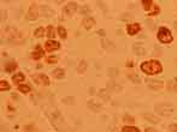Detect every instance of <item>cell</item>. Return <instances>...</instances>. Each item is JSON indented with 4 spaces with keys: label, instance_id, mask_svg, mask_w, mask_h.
<instances>
[{
    "label": "cell",
    "instance_id": "cell-1",
    "mask_svg": "<svg viewBox=\"0 0 177 132\" xmlns=\"http://www.w3.org/2000/svg\"><path fill=\"white\" fill-rule=\"evenodd\" d=\"M141 70L146 74H158L163 71L162 64L157 60H148L142 62L141 65Z\"/></svg>",
    "mask_w": 177,
    "mask_h": 132
},
{
    "label": "cell",
    "instance_id": "cell-2",
    "mask_svg": "<svg viewBox=\"0 0 177 132\" xmlns=\"http://www.w3.org/2000/svg\"><path fill=\"white\" fill-rule=\"evenodd\" d=\"M155 112H158L160 115H169L174 112V107L170 103H158L154 107Z\"/></svg>",
    "mask_w": 177,
    "mask_h": 132
},
{
    "label": "cell",
    "instance_id": "cell-3",
    "mask_svg": "<svg viewBox=\"0 0 177 132\" xmlns=\"http://www.w3.org/2000/svg\"><path fill=\"white\" fill-rule=\"evenodd\" d=\"M158 39L159 41H162L163 43H169L172 41V35L170 32V30L167 28H160L159 31H158Z\"/></svg>",
    "mask_w": 177,
    "mask_h": 132
},
{
    "label": "cell",
    "instance_id": "cell-4",
    "mask_svg": "<svg viewBox=\"0 0 177 132\" xmlns=\"http://www.w3.org/2000/svg\"><path fill=\"white\" fill-rule=\"evenodd\" d=\"M50 118H51L52 124H53V126L55 129H58V130L62 129V126L64 125V119H63V117L60 115V113L58 111H54L52 114H50Z\"/></svg>",
    "mask_w": 177,
    "mask_h": 132
},
{
    "label": "cell",
    "instance_id": "cell-5",
    "mask_svg": "<svg viewBox=\"0 0 177 132\" xmlns=\"http://www.w3.org/2000/svg\"><path fill=\"white\" fill-rule=\"evenodd\" d=\"M5 35H6V37H7L9 40H11V41H14V42L21 41V34L14 29V28H12V27H10V28H7V29L5 30Z\"/></svg>",
    "mask_w": 177,
    "mask_h": 132
},
{
    "label": "cell",
    "instance_id": "cell-6",
    "mask_svg": "<svg viewBox=\"0 0 177 132\" xmlns=\"http://www.w3.org/2000/svg\"><path fill=\"white\" fill-rule=\"evenodd\" d=\"M39 16L38 12V7H36V4H31V6L29 7V11L27 12V19L29 21H35Z\"/></svg>",
    "mask_w": 177,
    "mask_h": 132
},
{
    "label": "cell",
    "instance_id": "cell-7",
    "mask_svg": "<svg viewBox=\"0 0 177 132\" xmlns=\"http://www.w3.org/2000/svg\"><path fill=\"white\" fill-rule=\"evenodd\" d=\"M34 81L36 82V83H39V84H45V85H48L50 84V79H48V77L46 76V74H35L34 77Z\"/></svg>",
    "mask_w": 177,
    "mask_h": 132
},
{
    "label": "cell",
    "instance_id": "cell-8",
    "mask_svg": "<svg viewBox=\"0 0 177 132\" xmlns=\"http://www.w3.org/2000/svg\"><path fill=\"white\" fill-rule=\"evenodd\" d=\"M59 47H60L59 42H57L54 40H48V41L46 42V44H45V48H46V51H48V52L57 51V49H59Z\"/></svg>",
    "mask_w": 177,
    "mask_h": 132
},
{
    "label": "cell",
    "instance_id": "cell-9",
    "mask_svg": "<svg viewBox=\"0 0 177 132\" xmlns=\"http://www.w3.org/2000/svg\"><path fill=\"white\" fill-rule=\"evenodd\" d=\"M87 106H88V108H89V109H92L93 112H100V111H101V108H103L101 103L95 101V100H91V101H88V102H87Z\"/></svg>",
    "mask_w": 177,
    "mask_h": 132
},
{
    "label": "cell",
    "instance_id": "cell-10",
    "mask_svg": "<svg viewBox=\"0 0 177 132\" xmlns=\"http://www.w3.org/2000/svg\"><path fill=\"white\" fill-rule=\"evenodd\" d=\"M133 51H134V53H135L136 55H140V57L146 55V49H145V47L141 43H134Z\"/></svg>",
    "mask_w": 177,
    "mask_h": 132
},
{
    "label": "cell",
    "instance_id": "cell-11",
    "mask_svg": "<svg viewBox=\"0 0 177 132\" xmlns=\"http://www.w3.org/2000/svg\"><path fill=\"white\" fill-rule=\"evenodd\" d=\"M140 29H141V27H140L139 23H134V24L127 25V32L129 35H135V34H137L140 31Z\"/></svg>",
    "mask_w": 177,
    "mask_h": 132
},
{
    "label": "cell",
    "instance_id": "cell-12",
    "mask_svg": "<svg viewBox=\"0 0 177 132\" xmlns=\"http://www.w3.org/2000/svg\"><path fill=\"white\" fill-rule=\"evenodd\" d=\"M76 10H77V4L76 2H69L68 5L65 6V9H64L65 13L68 16H72L76 12Z\"/></svg>",
    "mask_w": 177,
    "mask_h": 132
},
{
    "label": "cell",
    "instance_id": "cell-13",
    "mask_svg": "<svg viewBox=\"0 0 177 132\" xmlns=\"http://www.w3.org/2000/svg\"><path fill=\"white\" fill-rule=\"evenodd\" d=\"M82 25H83L86 29H92V28L95 25V19L92 18V17H87V18L83 19Z\"/></svg>",
    "mask_w": 177,
    "mask_h": 132
},
{
    "label": "cell",
    "instance_id": "cell-14",
    "mask_svg": "<svg viewBox=\"0 0 177 132\" xmlns=\"http://www.w3.org/2000/svg\"><path fill=\"white\" fill-rule=\"evenodd\" d=\"M40 13L42 16H45V17H51V16L53 15V10L50 7V6H47V5H42L40 6Z\"/></svg>",
    "mask_w": 177,
    "mask_h": 132
},
{
    "label": "cell",
    "instance_id": "cell-15",
    "mask_svg": "<svg viewBox=\"0 0 177 132\" xmlns=\"http://www.w3.org/2000/svg\"><path fill=\"white\" fill-rule=\"evenodd\" d=\"M147 84L153 90H159L163 88V82H160V81H147Z\"/></svg>",
    "mask_w": 177,
    "mask_h": 132
},
{
    "label": "cell",
    "instance_id": "cell-16",
    "mask_svg": "<svg viewBox=\"0 0 177 132\" xmlns=\"http://www.w3.org/2000/svg\"><path fill=\"white\" fill-rule=\"evenodd\" d=\"M98 96H99L101 100H104V101H109L110 100V95L106 89H100V90L98 91Z\"/></svg>",
    "mask_w": 177,
    "mask_h": 132
},
{
    "label": "cell",
    "instance_id": "cell-17",
    "mask_svg": "<svg viewBox=\"0 0 177 132\" xmlns=\"http://www.w3.org/2000/svg\"><path fill=\"white\" fill-rule=\"evenodd\" d=\"M43 55V51H42V48H41V46H36V48H35V51L33 52V59H35V60H39Z\"/></svg>",
    "mask_w": 177,
    "mask_h": 132
},
{
    "label": "cell",
    "instance_id": "cell-18",
    "mask_svg": "<svg viewBox=\"0 0 177 132\" xmlns=\"http://www.w3.org/2000/svg\"><path fill=\"white\" fill-rule=\"evenodd\" d=\"M16 69H17V64H16L14 61L7 62L6 66H5V71H6V72H14Z\"/></svg>",
    "mask_w": 177,
    "mask_h": 132
},
{
    "label": "cell",
    "instance_id": "cell-19",
    "mask_svg": "<svg viewBox=\"0 0 177 132\" xmlns=\"http://www.w3.org/2000/svg\"><path fill=\"white\" fill-rule=\"evenodd\" d=\"M101 46H103L105 49H107V51L115 49V44H113V42H111L109 40H103V41H101Z\"/></svg>",
    "mask_w": 177,
    "mask_h": 132
},
{
    "label": "cell",
    "instance_id": "cell-20",
    "mask_svg": "<svg viewBox=\"0 0 177 132\" xmlns=\"http://www.w3.org/2000/svg\"><path fill=\"white\" fill-rule=\"evenodd\" d=\"M107 88L111 90V91H113V92H117V91H119L121 90V87L119 85H117V83L116 82H109L107 83Z\"/></svg>",
    "mask_w": 177,
    "mask_h": 132
},
{
    "label": "cell",
    "instance_id": "cell-21",
    "mask_svg": "<svg viewBox=\"0 0 177 132\" xmlns=\"http://www.w3.org/2000/svg\"><path fill=\"white\" fill-rule=\"evenodd\" d=\"M143 118H145L146 120L151 121V123H153V124L159 123V119H158V117H155V115H153V114H143Z\"/></svg>",
    "mask_w": 177,
    "mask_h": 132
},
{
    "label": "cell",
    "instance_id": "cell-22",
    "mask_svg": "<svg viewBox=\"0 0 177 132\" xmlns=\"http://www.w3.org/2000/svg\"><path fill=\"white\" fill-rule=\"evenodd\" d=\"M65 76V72H64V70L63 69H55V70H53V77H55V78H63Z\"/></svg>",
    "mask_w": 177,
    "mask_h": 132
},
{
    "label": "cell",
    "instance_id": "cell-23",
    "mask_svg": "<svg viewBox=\"0 0 177 132\" xmlns=\"http://www.w3.org/2000/svg\"><path fill=\"white\" fill-rule=\"evenodd\" d=\"M12 81H14V83H22L23 81H24V74H16L12 77Z\"/></svg>",
    "mask_w": 177,
    "mask_h": 132
},
{
    "label": "cell",
    "instance_id": "cell-24",
    "mask_svg": "<svg viewBox=\"0 0 177 132\" xmlns=\"http://www.w3.org/2000/svg\"><path fill=\"white\" fill-rule=\"evenodd\" d=\"M86 70H87V62L86 61H81L80 65H78V67H77V72L78 74H84Z\"/></svg>",
    "mask_w": 177,
    "mask_h": 132
},
{
    "label": "cell",
    "instance_id": "cell-25",
    "mask_svg": "<svg viewBox=\"0 0 177 132\" xmlns=\"http://www.w3.org/2000/svg\"><path fill=\"white\" fill-rule=\"evenodd\" d=\"M80 13H81L82 16H87L91 13V9H89V6H87V5H84V6H81L80 7Z\"/></svg>",
    "mask_w": 177,
    "mask_h": 132
},
{
    "label": "cell",
    "instance_id": "cell-26",
    "mask_svg": "<svg viewBox=\"0 0 177 132\" xmlns=\"http://www.w3.org/2000/svg\"><path fill=\"white\" fill-rule=\"evenodd\" d=\"M142 5L145 10H151L153 6V1L152 0H142Z\"/></svg>",
    "mask_w": 177,
    "mask_h": 132
},
{
    "label": "cell",
    "instance_id": "cell-27",
    "mask_svg": "<svg viewBox=\"0 0 177 132\" xmlns=\"http://www.w3.org/2000/svg\"><path fill=\"white\" fill-rule=\"evenodd\" d=\"M159 11H160V9H159V6H157V5H153L152 6V9H151L150 13L148 16H155L159 13Z\"/></svg>",
    "mask_w": 177,
    "mask_h": 132
},
{
    "label": "cell",
    "instance_id": "cell-28",
    "mask_svg": "<svg viewBox=\"0 0 177 132\" xmlns=\"http://www.w3.org/2000/svg\"><path fill=\"white\" fill-rule=\"evenodd\" d=\"M18 90H19L21 92H29V91H30V87L27 85V84H19V85H18Z\"/></svg>",
    "mask_w": 177,
    "mask_h": 132
},
{
    "label": "cell",
    "instance_id": "cell-29",
    "mask_svg": "<svg viewBox=\"0 0 177 132\" xmlns=\"http://www.w3.org/2000/svg\"><path fill=\"white\" fill-rule=\"evenodd\" d=\"M0 90L4 91V90H10V84L6 82V81H1L0 82Z\"/></svg>",
    "mask_w": 177,
    "mask_h": 132
},
{
    "label": "cell",
    "instance_id": "cell-30",
    "mask_svg": "<svg viewBox=\"0 0 177 132\" xmlns=\"http://www.w3.org/2000/svg\"><path fill=\"white\" fill-rule=\"evenodd\" d=\"M128 77H129V78H130L135 84H139V83H140V77H139L136 74H130Z\"/></svg>",
    "mask_w": 177,
    "mask_h": 132
},
{
    "label": "cell",
    "instance_id": "cell-31",
    "mask_svg": "<svg viewBox=\"0 0 177 132\" xmlns=\"http://www.w3.org/2000/svg\"><path fill=\"white\" fill-rule=\"evenodd\" d=\"M121 132H140V131H139V129H136V127H133V126H125V127H123Z\"/></svg>",
    "mask_w": 177,
    "mask_h": 132
},
{
    "label": "cell",
    "instance_id": "cell-32",
    "mask_svg": "<svg viewBox=\"0 0 177 132\" xmlns=\"http://www.w3.org/2000/svg\"><path fill=\"white\" fill-rule=\"evenodd\" d=\"M43 34H45V29L40 27V28H38V29L35 30V32H34V35L36 36V37H42L43 36Z\"/></svg>",
    "mask_w": 177,
    "mask_h": 132
},
{
    "label": "cell",
    "instance_id": "cell-33",
    "mask_svg": "<svg viewBox=\"0 0 177 132\" xmlns=\"http://www.w3.org/2000/svg\"><path fill=\"white\" fill-rule=\"evenodd\" d=\"M47 36L48 37H51V39H53L55 35H54V28L52 27V25H50L48 28H47Z\"/></svg>",
    "mask_w": 177,
    "mask_h": 132
},
{
    "label": "cell",
    "instance_id": "cell-34",
    "mask_svg": "<svg viewBox=\"0 0 177 132\" xmlns=\"http://www.w3.org/2000/svg\"><path fill=\"white\" fill-rule=\"evenodd\" d=\"M58 32H59V36H60L62 39H65V37H66V30L64 29L63 27H59V28H58Z\"/></svg>",
    "mask_w": 177,
    "mask_h": 132
},
{
    "label": "cell",
    "instance_id": "cell-35",
    "mask_svg": "<svg viewBox=\"0 0 177 132\" xmlns=\"http://www.w3.org/2000/svg\"><path fill=\"white\" fill-rule=\"evenodd\" d=\"M75 101V99L72 97V96H68V97H64L63 99V102L65 103V104H72Z\"/></svg>",
    "mask_w": 177,
    "mask_h": 132
},
{
    "label": "cell",
    "instance_id": "cell-36",
    "mask_svg": "<svg viewBox=\"0 0 177 132\" xmlns=\"http://www.w3.org/2000/svg\"><path fill=\"white\" fill-rule=\"evenodd\" d=\"M170 88L172 89L174 91H176L177 92V78H175L174 81H171V82H170Z\"/></svg>",
    "mask_w": 177,
    "mask_h": 132
},
{
    "label": "cell",
    "instance_id": "cell-37",
    "mask_svg": "<svg viewBox=\"0 0 177 132\" xmlns=\"http://www.w3.org/2000/svg\"><path fill=\"white\" fill-rule=\"evenodd\" d=\"M117 72H118L117 69H109V74L111 77H116V76H117Z\"/></svg>",
    "mask_w": 177,
    "mask_h": 132
},
{
    "label": "cell",
    "instance_id": "cell-38",
    "mask_svg": "<svg viewBox=\"0 0 177 132\" xmlns=\"http://www.w3.org/2000/svg\"><path fill=\"white\" fill-rule=\"evenodd\" d=\"M169 131L177 132V125H176V124H172V125H170V126H169Z\"/></svg>",
    "mask_w": 177,
    "mask_h": 132
},
{
    "label": "cell",
    "instance_id": "cell-39",
    "mask_svg": "<svg viewBox=\"0 0 177 132\" xmlns=\"http://www.w3.org/2000/svg\"><path fill=\"white\" fill-rule=\"evenodd\" d=\"M47 62H48V64L57 62V58H55V57H48V58H47Z\"/></svg>",
    "mask_w": 177,
    "mask_h": 132
},
{
    "label": "cell",
    "instance_id": "cell-40",
    "mask_svg": "<svg viewBox=\"0 0 177 132\" xmlns=\"http://www.w3.org/2000/svg\"><path fill=\"white\" fill-rule=\"evenodd\" d=\"M124 120H125V121H128V123H134V118L129 117V115H127V117L124 118Z\"/></svg>",
    "mask_w": 177,
    "mask_h": 132
},
{
    "label": "cell",
    "instance_id": "cell-41",
    "mask_svg": "<svg viewBox=\"0 0 177 132\" xmlns=\"http://www.w3.org/2000/svg\"><path fill=\"white\" fill-rule=\"evenodd\" d=\"M98 34L104 37V36H105V30H98Z\"/></svg>",
    "mask_w": 177,
    "mask_h": 132
},
{
    "label": "cell",
    "instance_id": "cell-42",
    "mask_svg": "<svg viewBox=\"0 0 177 132\" xmlns=\"http://www.w3.org/2000/svg\"><path fill=\"white\" fill-rule=\"evenodd\" d=\"M89 94H94V88L89 89Z\"/></svg>",
    "mask_w": 177,
    "mask_h": 132
},
{
    "label": "cell",
    "instance_id": "cell-43",
    "mask_svg": "<svg viewBox=\"0 0 177 132\" xmlns=\"http://www.w3.org/2000/svg\"><path fill=\"white\" fill-rule=\"evenodd\" d=\"M127 66H130V67H131V66H133V62H131V61H128V64H127Z\"/></svg>",
    "mask_w": 177,
    "mask_h": 132
},
{
    "label": "cell",
    "instance_id": "cell-44",
    "mask_svg": "<svg viewBox=\"0 0 177 132\" xmlns=\"http://www.w3.org/2000/svg\"><path fill=\"white\" fill-rule=\"evenodd\" d=\"M147 132H155V130H153V129H148Z\"/></svg>",
    "mask_w": 177,
    "mask_h": 132
},
{
    "label": "cell",
    "instance_id": "cell-45",
    "mask_svg": "<svg viewBox=\"0 0 177 132\" xmlns=\"http://www.w3.org/2000/svg\"><path fill=\"white\" fill-rule=\"evenodd\" d=\"M175 28L177 29V22H175Z\"/></svg>",
    "mask_w": 177,
    "mask_h": 132
}]
</instances>
